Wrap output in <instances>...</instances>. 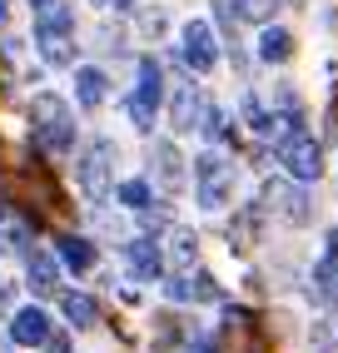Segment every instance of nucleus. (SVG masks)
<instances>
[{"instance_id": "423d86ee", "label": "nucleus", "mask_w": 338, "mask_h": 353, "mask_svg": "<svg viewBox=\"0 0 338 353\" xmlns=\"http://www.w3.org/2000/svg\"><path fill=\"white\" fill-rule=\"evenodd\" d=\"M274 154H279V164H284V174L299 179V184H313V179L324 174V145H319L308 130H288L279 145H274Z\"/></svg>"}, {"instance_id": "b1692460", "label": "nucleus", "mask_w": 338, "mask_h": 353, "mask_svg": "<svg viewBox=\"0 0 338 353\" xmlns=\"http://www.w3.org/2000/svg\"><path fill=\"white\" fill-rule=\"evenodd\" d=\"M164 299H169V303H195V279L169 274V279H164Z\"/></svg>"}, {"instance_id": "2eb2a0df", "label": "nucleus", "mask_w": 338, "mask_h": 353, "mask_svg": "<svg viewBox=\"0 0 338 353\" xmlns=\"http://www.w3.org/2000/svg\"><path fill=\"white\" fill-rule=\"evenodd\" d=\"M35 10V40H50V35H75V10L65 0H30Z\"/></svg>"}, {"instance_id": "f3484780", "label": "nucleus", "mask_w": 338, "mask_h": 353, "mask_svg": "<svg viewBox=\"0 0 338 353\" xmlns=\"http://www.w3.org/2000/svg\"><path fill=\"white\" fill-rule=\"evenodd\" d=\"M110 100V75L100 65H75V105L80 110H100Z\"/></svg>"}, {"instance_id": "9d476101", "label": "nucleus", "mask_w": 338, "mask_h": 353, "mask_svg": "<svg viewBox=\"0 0 338 353\" xmlns=\"http://www.w3.org/2000/svg\"><path fill=\"white\" fill-rule=\"evenodd\" d=\"M30 249H35V229H30V219L20 214L15 204L0 199V254H20V259H26Z\"/></svg>"}, {"instance_id": "f257e3e1", "label": "nucleus", "mask_w": 338, "mask_h": 353, "mask_svg": "<svg viewBox=\"0 0 338 353\" xmlns=\"http://www.w3.org/2000/svg\"><path fill=\"white\" fill-rule=\"evenodd\" d=\"M234 184H239V164L219 145H209L195 159V204L204 209V214H224L229 199H234Z\"/></svg>"}, {"instance_id": "c756f323", "label": "nucleus", "mask_w": 338, "mask_h": 353, "mask_svg": "<svg viewBox=\"0 0 338 353\" xmlns=\"http://www.w3.org/2000/svg\"><path fill=\"white\" fill-rule=\"evenodd\" d=\"M184 353H214V343H209V339H195V343H189Z\"/></svg>"}, {"instance_id": "2f4dec72", "label": "nucleus", "mask_w": 338, "mask_h": 353, "mask_svg": "<svg viewBox=\"0 0 338 353\" xmlns=\"http://www.w3.org/2000/svg\"><path fill=\"white\" fill-rule=\"evenodd\" d=\"M90 6H95V10H115V0H90Z\"/></svg>"}, {"instance_id": "393cba45", "label": "nucleus", "mask_w": 338, "mask_h": 353, "mask_svg": "<svg viewBox=\"0 0 338 353\" xmlns=\"http://www.w3.org/2000/svg\"><path fill=\"white\" fill-rule=\"evenodd\" d=\"M224 289L214 284V274H195V303H219Z\"/></svg>"}, {"instance_id": "ddd939ff", "label": "nucleus", "mask_w": 338, "mask_h": 353, "mask_svg": "<svg viewBox=\"0 0 338 353\" xmlns=\"http://www.w3.org/2000/svg\"><path fill=\"white\" fill-rule=\"evenodd\" d=\"M45 339H50V314H45L40 303H26V309L10 314V343H20V348H40Z\"/></svg>"}, {"instance_id": "a211bd4d", "label": "nucleus", "mask_w": 338, "mask_h": 353, "mask_svg": "<svg viewBox=\"0 0 338 353\" xmlns=\"http://www.w3.org/2000/svg\"><path fill=\"white\" fill-rule=\"evenodd\" d=\"M55 254H60V264H65L70 274H90L95 259H100V249H95L85 234H65V239L55 244Z\"/></svg>"}, {"instance_id": "9b49d317", "label": "nucleus", "mask_w": 338, "mask_h": 353, "mask_svg": "<svg viewBox=\"0 0 338 353\" xmlns=\"http://www.w3.org/2000/svg\"><path fill=\"white\" fill-rule=\"evenodd\" d=\"M164 65L155 60V55H139L135 60V90H130V100H139V105H150V110H159L169 95H164Z\"/></svg>"}, {"instance_id": "cd10ccee", "label": "nucleus", "mask_w": 338, "mask_h": 353, "mask_svg": "<svg viewBox=\"0 0 338 353\" xmlns=\"http://www.w3.org/2000/svg\"><path fill=\"white\" fill-rule=\"evenodd\" d=\"M10 303H15V284H10V279H0V314H10Z\"/></svg>"}, {"instance_id": "f8f14e48", "label": "nucleus", "mask_w": 338, "mask_h": 353, "mask_svg": "<svg viewBox=\"0 0 338 353\" xmlns=\"http://www.w3.org/2000/svg\"><path fill=\"white\" fill-rule=\"evenodd\" d=\"M294 50H299V45H294V30H288V26H274V20H269V26H259V35H254V60H264V65H288V60H294Z\"/></svg>"}, {"instance_id": "4be33fe9", "label": "nucleus", "mask_w": 338, "mask_h": 353, "mask_svg": "<svg viewBox=\"0 0 338 353\" xmlns=\"http://www.w3.org/2000/svg\"><path fill=\"white\" fill-rule=\"evenodd\" d=\"M288 6V0H234V10L239 20H254V26H269V20Z\"/></svg>"}, {"instance_id": "aec40b11", "label": "nucleus", "mask_w": 338, "mask_h": 353, "mask_svg": "<svg viewBox=\"0 0 338 353\" xmlns=\"http://www.w3.org/2000/svg\"><path fill=\"white\" fill-rule=\"evenodd\" d=\"M164 259H169L175 269H195V264H199V234H195V229H169Z\"/></svg>"}, {"instance_id": "bb28decb", "label": "nucleus", "mask_w": 338, "mask_h": 353, "mask_svg": "<svg viewBox=\"0 0 338 353\" xmlns=\"http://www.w3.org/2000/svg\"><path fill=\"white\" fill-rule=\"evenodd\" d=\"M144 35H150V40H155V35H164V15H159V10L144 15Z\"/></svg>"}, {"instance_id": "6ab92c4d", "label": "nucleus", "mask_w": 338, "mask_h": 353, "mask_svg": "<svg viewBox=\"0 0 338 353\" xmlns=\"http://www.w3.org/2000/svg\"><path fill=\"white\" fill-rule=\"evenodd\" d=\"M60 314H65L70 328H95L100 323V303H95L90 294H80V289H65L60 294Z\"/></svg>"}, {"instance_id": "c85d7f7f", "label": "nucleus", "mask_w": 338, "mask_h": 353, "mask_svg": "<svg viewBox=\"0 0 338 353\" xmlns=\"http://www.w3.org/2000/svg\"><path fill=\"white\" fill-rule=\"evenodd\" d=\"M324 259H328V264H338V229H328V239H324Z\"/></svg>"}, {"instance_id": "39448f33", "label": "nucleus", "mask_w": 338, "mask_h": 353, "mask_svg": "<svg viewBox=\"0 0 338 353\" xmlns=\"http://www.w3.org/2000/svg\"><path fill=\"white\" fill-rule=\"evenodd\" d=\"M259 204L274 209V214H279L284 224H294V229L313 224V194H308V184L288 179V174H279V179L264 184V190H259Z\"/></svg>"}, {"instance_id": "7ed1b4c3", "label": "nucleus", "mask_w": 338, "mask_h": 353, "mask_svg": "<svg viewBox=\"0 0 338 353\" xmlns=\"http://www.w3.org/2000/svg\"><path fill=\"white\" fill-rule=\"evenodd\" d=\"M115 159H119V150H115V139H105V134H95L90 145L80 150L75 179H80V194H85L95 209L115 194Z\"/></svg>"}, {"instance_id": "a878e982", "label": "nucleus", "mask_w": 338, "mask_h": 353, "mask_svg": "<svg viewBox=\"0 0 338 353\" xmlns=\"http://www.w3.org/2000/svg\"><path fill=\"white\" fill-rule=\"evenodd\" d=\"M40 348H45V353H70V334H50Z\"/></svg>"}, {"instance_id": "4468645a", "label": "nucleus", "mask_w": 338, "mask_h": 353, "mask_svg": "<svg viewBox=\"0 0 338 353\" xmlns=\"http://www.w3.org/2000/svg\"><path fill=\"white\" fill-rule=\"evenodd\" d=\"M26 284H30L40 299L60 294V254H50V249H30V254H26Z\"/></svg>"}, {"instance_id": "412c9836", "label": "nucleus", "mask_w": 338, "mask_h": 353, "mask_svg": "<svg viewBox=\"0 0 338 353\" xmlns=\"http://www.w3.org/2000/svg\"><path fill=\"white\" fill-rule=\"evenodd\" d=\"M199 139H204V145H224V139H229V110L224 105H204V114H199Z\"/></svg>"}, {"instance_id": "6e6552de", "label": "nucleus", "mask_w": 338, "mask_h": 353, "mask_svg": "<svg viewBox=\"0 0 338 353\" xmlns=\"http://www.w3.org/2000/svg\"><path fill=\"white\" fill-rule=\"evenodd\" d=\"M150 179H155V190H164V194H179L184 190V179H189V159L175 150V139H155L150 145Z\"/></svg>"}, {"instance_id": "7c9ffc66", "label": "nucleus", "mask_w": 338, "mask_h": 353, "mask_svg": "<svg viewBox=\"0 0 338 353\" xmlns=\"http://www.w3.org/2000/svg\"><path fill=\"white\" fill-rule=\"evenodd\" d=\"M6 20H10V0H0V26H6Z\"/></svg>"}, {"instance_id": "20e7f679", "label": "nucleus", "mask_w": 338, "mask_h": 353, "mask_svg": "<svg viewBox=\"0 0 338 353\" xmlns=\"http://www.w3.org/2000/svg\"><path fill=\"white\" fill-rule=\"evenodd\" d=\"M179 60H184V70H195V75H214L219 70V55H224V35H219V26H214L209 15H195V20H184L179 26Z\"/></svg>"}, {"instance_id": "0eeeda50", "label": "nucleus", "mask_w": 338, "mask_h": 353, "mask_svg": "<svg viewBox=\"0 0 338 353\" xmlns=\"http://www.w3.org/2000/svg\"><path fill=\"white\" fill-rule=\"evenodd\" d=\"M204 105H209V95L195 85L179 70L175 75V85H169V100H164V114H169V130L175 134H189V130H199V114H204Z\"/></svg>"}, {"instance_id": "dca6fc26", "label": "nucleus", "mask_w": 338, "mask_h": 353, "mask_svg": "<svg viewBox=\"0 0 338 353\" xmlns=\"http://www.w3.org/2000/svg\"><path fill=\"white\" fill-rule=\"evenodd\" d=\"M115 199H119V209H125V214H135V219H139V214H150V209H155V204H164L150 174H135V179H119V184H115Z\"/></svg>"}, {"instance_id": "f03ea898", "label": "nucleus", "mask_w": 338, "mask_h": 353, "mask_svg": "<svg viewBox=\"0 0 338 353\" xmlns=\"http://www.w3.org/2000/svg\"><path fill=\"white\" fill-rule=\"evenodd\" d=\"M30 120H35V145L45 154H70L75 150V110H70L60 95H35L30 105Z\"/></svg>"}, {"instance_id": "5701e85b", "label": "nucleus", "mask_w": 338, "mask_h": 353, "mask_svg": "<svg viewBox=\"0 0 338 353\" xmlns=\"http://www.w3.org/2000/svg\"><path fill=\"white\" fill-rule=\"evenodd\" d=\"M40 60H45V65H75V35H50V40H40Z\"/></svg>"}, {"instance_id": "1a4fd4ad", "label": "nucleus", "mask_w": 338, "mask_h": 353, "mask_svg": "<svg viewBox=\"0 0 338 353\" xmlns=\"http://www.w3.org/2000/svg\"><path fill=\"white\" fill-rule=\"evenodd\" d=\"M125 269L135 274V284H159L164 279V254L150 234H139V239L125 244Z\"/></svg>"}]
</instances>
